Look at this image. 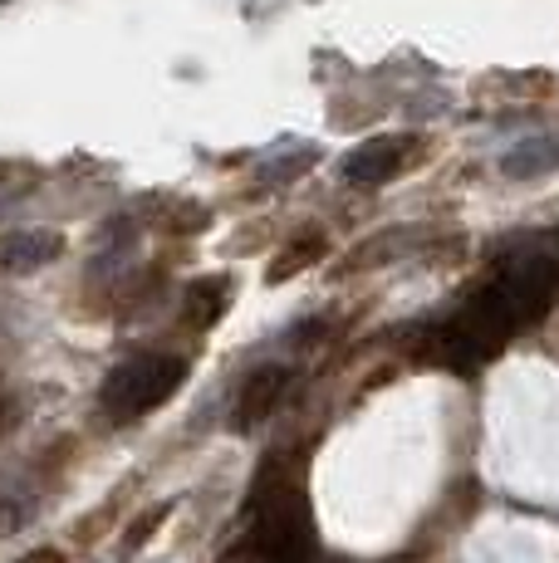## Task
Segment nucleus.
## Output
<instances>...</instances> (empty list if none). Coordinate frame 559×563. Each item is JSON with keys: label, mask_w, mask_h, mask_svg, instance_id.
I'll return each mask as SVG.
<instances>
[{"label": "nucleus", "mask_w": 559, "mask_h": 563, "mask_svg": "<svg viewBox=\"0 0 559 563\" xmlns=\"http://www.w3.org/2000/svg\"><path fill=\"white\" fill-rule=\"evenodd\" d=\"M172 515V505H157V510H147L143 519H133V525H128V549H138V544H147V539H153V529L163 525V519Z\"/></svg>", "instance_id": "nucleus-7"}, {"label": "nucleus", "mask_w": 559, "mask_h": 563, "mask_svg": "<svg viewBox=\"0 0 559 563\" xmlns=\"http://www.w3.org/2000/svg\"><path fill=\"white\" fill-rule=\"evenodd\" d=\"M309 255H319V241H305V245H289L285 255H280V265L271 269V279H285V275H295V269H305V265H315Z\"/></svg>", "instance_id": "nucleus-6"}, {"label": "nucleus", "mask_w": 559, "mask_h": 563, "mask_svg": "<svg viewBox=\"0 0 559 563\" xmlns=\"http://www.w3.org/2000/svg\"><path fill=\"white\" fill-rule=\"evenodd\" d=\"M187 383V358H172V353H143V358L118 363L103 383L99 402L113 421H138L147 411H157L177 387Z\"/></svg>", "instance_id": "nucleus-1"}, {"label": "nucleus", "mask_w": 559, "mask_h": 563, "mask_svg": "<svg viewBox=\"0 0 559 563\" xmlns=\"http://www.w3.org/2000/svg\"><path fill=\"white\" fill-rule=\"evenodd\" d=\"M20 563H64V559L55 554V549H35V554H25Z\"/></svg>", "instance_id": "nucleus-8"}, {"label": "nucleus", "mask_w": 559, "mask_h": 563, "mask_svg": "<svg viewBox=\"0 0 559 563\" xmlns=\"http://www.w3.org/2000/svg\"><path fill=\"white\" fill-rule=\"evenodd\" d=\"M0 5H6V0H0Z\"/></svg>", "instance_id": "nucleus-9"}, {"label": "nucleus", "mask_w": 559, "mask_h": 563, "mask_svg": "<svg viewBox=\"0 0 559 563\" xmlns=\"http://www.w3.org/2000/svg\"><path fill=\"white\" fill-rule=\"evenodd\" d=\"M407 153H413V137H379V143H363L359 153L343 157V177L359 181V187H373V181H388L403 172Z\"/></svg>", "instance_id": "nucleus-2"}, {"label": "nucleus", "mask_w": 559, "mask_h": 563, "mask_svg": "<svg viewBox=\"0 0 559 563\" xmlns=\"http://www.w3.org/2000/svg\"><path fill=\"white\" fill-rule=\"evenodd\" d=\"M221 309H226V279H197L187 289V299H182V319L197 323V329H207Z\"/></svg>", "instance_id": "nucleus-5"}, {"label": "nucleus", "mask_w": 559, "mask_h": 563, "mask_svg": "<svg viewBox=\"0 0 559 563\" xmlns=\"http://www.w3.org/2000/svg\"><path fill=\"white\" fill-rule=\"evenodd\" d=\"M55 255H59V235H15V241L0 245V265L6 269H40Z\"/></svg>", "instance_id": "nucleus-4"}, {"label": "nucleus", "mask_w": 559, "mask_h": 563, "mask_svg": "<svg viewBox=\"0 0 559 563\" xmlns=\"http://www.w3.org/2000/svg\"><path fill=\"white\" fill-rule=\"evenodd\" d=\"M285 387H289V373H285V367H261V373L245 383L241 402H235V421H241V427H255L261 417H271L275 402L285 397Z\"/></svg>", "instance_id": "nucleus-3"}]
</instances>
